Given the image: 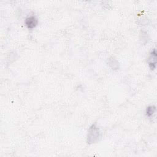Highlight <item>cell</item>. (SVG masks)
<instances>
[{
    "label": "cell",
    "mask_w": 157,
    "mask_h": 157,
    "mask_svg": "<svg viewBox=\"0 0 157 157\" xmlns=\"http://www.w3.org/2000/svg\"><path fill=\"white\" fill-rule=\"evenodd\" d=\"M99 137V129L96 124H93L88 131L87 142L89 144L96 143Z\"/></svg>",
    "instance_id": "6da1fadb"
},
{
    "label": "cell",
    "mask_w": 157,
    "mask_h": 157,
    "mask_svg": "<svg viewBox=\"0 0 157 157\" xmlns=\"http://www.w3.org/2000/svg\"><path fill=\"white\" fill-rule=\"evenodd\" d=\"M38 25V19L35 15H29L25 20V25L28 29H34Z\"/></svg>",
    "instance_id": "7a4b0ae2"
},
{
    "label": "cell",
    "mask_w": 157,
    "mask_h": 157,
    "mask_svg": "<svg viewBox=\"0 0 157 157\" xmlns=\"http://www.w3.org/2000/svg\"><path fill=\"white\" fill-rule=\"evenodd\" d=\"M109 63H110V65L111 66V67H112V69H117L118 68V63L116 59H115L113 58L111 59L110 61H109Z\"/></svg>",
    "instance_id": "5b68a950"
},
{
    "label": "cell",
    "mask_w": 157,
    "mask_h": 157,
    "mask_svg": "<svg viewBox=\"0 0 157 157\" xmlns=\"http://www.w3.org/2000/svg\"><path fill=\"white\" fill-rule=\"evenodd\" d=\"M156 112V107L154 105H150L148 107H147L146 110H145V114L146 116L151 118L153 117V116L154 115V114Z\"/></svg>",
    "instance_id": "277c9868"
},
{
    "label": "cell",
    "mask_w": 157,
    "mask_h": 157,
    "mask_svg": "<svg viewBox=\"0 0 157 157\" xmlns=\"http://www.w3.org/2000/svg\"><path fill=\"white\" fill-rule=\"evenodd\" d=\"M148 64L151 70H154L156 65V49H153L150 53L148 58Z\"/></svg>",
    "instance_id": "3957f363"
}]
</instances>
